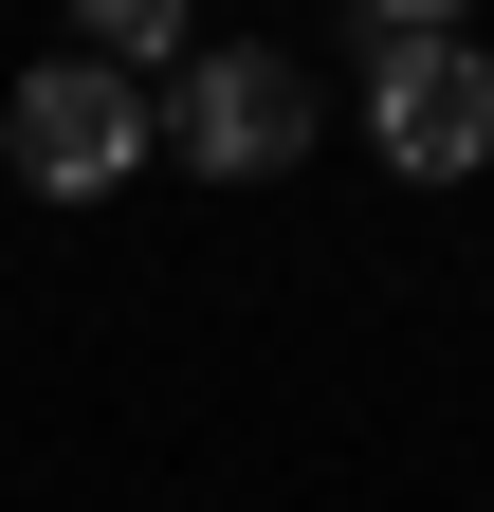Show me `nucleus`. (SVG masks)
<instances>
[{
    "label": "nucleus",
    "mask_w": 494,
    "mask_h": 512,
    "mask_svg": "<svg viewBox=\"0 0 494 512\" xmlns=\"http://www.w3.org/2000/svg\"><path fill=\"white\" fill-rule=\"evenodd\" d=\"M74 55H110V74H183L202 19H183V0H74Z\"/></svg>",
    "instance_id": "nucleus-4"
},
{
    "label": "nucleus",
    "mask_w": 494,
    "mask_h": 512,
    "mask_svg": "<svg viewBox=\"0 0 494 512\" xmlns=\"http://www.w3.org/2000/svg\"><path fill=\"white\" fill-rule=\"evenodd\" d=\"M366 19H385V37H458V0H366Z\"/></svg>",
    "instance_id": "nucleus-5"
},
{
    "label": "nucleus",
    "mask_w": 494,
    "mask_h": 512,
    "mask_svg": "<svg viewBox=\"0 0 494 512\" xmlns=\"http://www.w3.org/2000/svg\"><path fill=\"white\" fill-rule=\"evenodd\" d=\"M366 147L403 183H476L494 165V55L476 37H385L366 55Z\"/></svg>",
    "instance_id": "nucleus-3"
},
{
    "label": "nucleus",
    "mask_w": 494,
    "mask_h": 512,
    "mask_svg": "<svg viewBox=\"0 0 494 512\" xmlns=\"http://www.w3.org/2000/svg\"><path fill=\"white\" fill-rule=\"evenodd\" d=\"M0 165H19L37 202H110V183L147 165V74H110V55H55V74H19V110H0Z\"/></svg>",
    "instance_id": "nucleus-2"
},
{
    "label": "nucleus",
    "mask_w": 494,
    "mask_h": 512,
    "mask_svg": "<svg viewBox=\"0 0 494 512\" xmlns=\"http://www.w3.org/2000/svg\"><path fill=\"white\" fill-rule=\"evenodd\" d=\"M147 147H183L202 183H275V165H312V74H293L275 37H202V55L165 74Z\"/></svg>",
    "instance_id": "nucleus-1"
}]
</instances>
